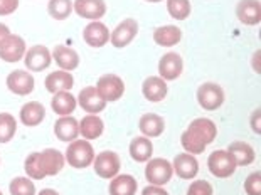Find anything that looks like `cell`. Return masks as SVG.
<instances>
[{
  "instance_id": "obj_1",
  "label": "cell",
  "mask_w": 261,
  "mask_h": 195,
  "mask_svg": "<svg viewBox=\"0 0 261 195\" xmlns=\"http://www.w3.org/2000/svg\"><path fill=\"white\" fill-rule=\"evenodd\" d=\"M25 174L34 180H42L44 177L58 175L64 166L63 153L56 148H47L44 152L31 153L25 158Z\"/></svg>"
},
{
  "instance_id": "obj_2",
  "label": "cell",
  "mask_w": 261,
  "mask_h": 195,
  "mask_svg": "<svg viewBox=\"0 0 261 195\" xmlns=\"http://www.w3.org/2000/svg\"><path fill=\"white\" fill-rule=\"evenodd\" d=\"M216 135H218V130H216L214 121L207 118H197L182 133L180 142L186 152L191 155H199L204 152L207 145L214 142Z\"/></svg>"
},
{
  "instance_id": "obj_3",
  "label": "cell",
  "mask_w": 261,
  "mask_h": 195,
  "mask_svg": "<svg viewBox=\"0 0 261 195\" xmlns=\"http://www.w3.org/2000/svg\"><path fill=\"white\" fill-rule=\"evenodd\" d=\"M66 160L74 169H86L94 160V150L88 140H74L66 150Z\"/></svg>"
},
{
  "instance_id": "obj_4",
  "label": "cell",
  "mask_w": 261,
  "mask_h": 195,
  "mask_svg": "<svg viewBox=\"0 0 261 195\" xmlns=\"http://www.w3.org/2000/svg\"><path fill=\"white\" fill-rule=\"evenodd\" d=\"M207 166H209V172L214 177L227 178L234 174L238 165L234 163V160H232V157L227 152H224V150H216V152L209 155Z\"/></svg>"
},
{
  "instance_id": "obj_5",
  "label": "cell",
  "mask_w": 261,
  "mask_h": 195,
  "mask_svg": "<svg viewBox=\"0 0 261 195\" xmlns=\"http://www.w3.org/2000/svg\"><path fill=\"white\" fill-rule=\"evenodd\" d=\"M172 174H174L172 163H169L165 158L150 160L147 169H145V177L150 182V185H157V187H162L165 183H169L172 178Z\"/></svg>"
},
{
  "instance_id": "obj_6",
  "label": "cell",
  "mask_w": 261,
  "mask_h": 195,
  "mask_svg": "<svg viewBox=\"0 0 261 195\" xmlns=\"http://www.w3.org/2000/svg\"><path fill=\"white\" fill-rule=\"evenodd\" d=\"M197 101L207 111H214L221 108V104L224 103L223 88L214 85V82H204L197 89Z\"/></svg>"
},
{
  "instance_id": "obj_7",
  "label": "cell",
  "mask_w": 261,
  "mask_h": 195,
  "mask_svg": "<svg viewBox=\"0 0 261 195\" xmlns=\"http://www.w3.org/2000/svg\"><path fill=\"white\" fill-rule=\"evenodd\" d=\"M96 91L105 101H118L125 93V85L121 77L115 74H105L96 82Z\"/></svg>"
},
{
  "instance_id": "obj_8",
  "label": "cell",
  "mask_w": 261,
  "mask_h": 195,
  "mask_svg": "<svg viewBox=\"0 0 261 195\" xmlns=\"http://www.w3.org/2000/svg\"><path fill=\"white\" fill-rule=\"evenodd\" d=\"M94 172L99 178H113L120 172V157L115 152H101L94 157Z\"/></svg>"
},
{
  "instance_id": "obj_9",
  "label": "cell",
  "mask_w": 261,
  "mask_h": 195,
  "mask_svg": "<svg viewBox=\"0 0 261 195\" xmlns=\"http://www.w3.org/2000/svg\"><path fill=\"white\" fill-rule=\"evenodd\" d=\"M25 54V41L20 36L10 34L0 42V58L5 63H17Z\"/></svg>"
},
{
  "instance_id": "obj_10",
  "label": "cell",
  "mask_w": 261,
  "mask_h": 195,
  "mask_svg": "<svg viewBox=\"0 0 261 195\" xmlns=\"http://www.w3.org/2000/svg\"><path fill=\"white\" fill-rule=\"evenodd\" d=\"M137 32H138V22L135 19H125L110 34V41H112L115 47H125L135 39Z\"/></svg>"
},
{
  "instance_id": "obj_11",
  "label": "cell",
  "mask_w": 261,
  "mask_h": 195,
  "mask_svg": "<svg viewBox=\"0 0 261 195\" xmlns=\"http://www.w3.org/2000/svg\"><path fill=\"white\" fill-rule=\"evenodd\" d=\"M24 61L29 71L41 72L46 68H49V64H51V61H53V55L46 46H32L29 51L24 54Z\"/></svg>"
},
{
  "instance_id": "obj_12",
  "label": "cell",
  "mask_w": 261,
  "mask_h": 195,
  "mask_svg": "<svg viewBox=\"0 0 261 195\" xmlns=\"http://www.w3.org/2000/svg\"><path fill=\"white\" fill-rule=\"evenodd\" d=\"M7 88L14 94L27 96L34 91V77L27 71H12L7 76Z\"/></svg>"
},
{
  "instance_id": "obj_13",
  "label": "cell",
  "mask_w": 261,
  "mask_h": 195,
  "mask_svg": "<svg viewBox=\"0 0 261 195\" xmlns=\"http://www.w3.org/2000/svg\"><path fill=\"white\" fill-rule=\"evenodd\" d=\"M182 69H184V63H182V58L177 52H169L162 55L159 63V74L164 81H174L182 74Z\"/></svg>"
},
{
  "instance_id": "obj_14",
  "label": "cell",
  "mask_w": 261,
  "mask_h": 195,
  "mask_svg": "<svg viewBox=\"0 0 261 195\" xmlns=\"http://www.w3.org/2000/svg\"><path fill=\"white\" fill-rule=\"evenodd\" d=\"M77 103H80V106L83 109L88 111V113H91V115L99 113V111H103L105 106H107V101L99 96L96 88H93V86H88L85 89H81L80 96H77Z\"/></svg>"
},
{
  "instance_id": "obj_15",
  "label": "cell",
  "mask_w": 261,
  "mask_h": 195,
  "mask_svg": "<svg viewBox=\"0 0 261 195\" xmlns=\"http://www.w3.org/2000/svg\"><path fill=\"white\" fill-rule=\"evenodd\" d=\"M236 15L243 24L256 25L261 22V4L259 0H241L236 7Z\"/></svg>"
},
{
  "instance_id": "obj_16",
  "label": "cell",
  "mask_w": 261,
  "mask_h": 195,
  "mask_svg": "<svg viewBox=\"0 0 261 195\" xmlns=\"http://www.w3.org/2000/svg\"><path fill=\"white\" fill-rule=\"evenodd\" d=\"M74 12L83 19L98 20L107 12V4L103 0H76Z\"/></svg>"
},
{
  "instance_id": "obj_17",
  "label": "cell",
  "mask_w": 261,
  "mask_h": 195,
  "mask_svg": "<svg viewBox=\"0 0 261 195\" xmlns=\"http://www.w3.org/2000/svg\"><path fill=\"white\" fill-rule=\"evenodd\" d=\"M172 169L175 170V174L180 178L191 180V178H196V175L199 174V161L191 153H180L175 157Z\"/></svg>"
},
{
  "instance_id": "obj_18",
  "label": "cell",
  "mask_w": 261,
  "mask_h": 195,
  "mask_svg": "<svg viewBox=\"0 0 261 195\" xmlns=\"http://www.w3.org/2000/svg\"><path fill=\"white\" fill-rule=\"evenodd\" d=\"M83 39L91 47H103L110 41V31L103 22H91L83 31Z\"/></svg>"
},
{
  "instance_id": "obj_19",
  "label": "cell",
  "mask_w": 261,
  "mask_h": 195,
  "mask_svg": "<svg viewBox=\"0 0 261 195\" xmlns=\"http://www.w3.org/2000/svg\"><path fill=\"white\" fill-rule=\"evenodd\" d=\"M167 82H165L162 77H155V76H150L143 81V86H142V93L148 101L152 103H159L167 96Z\"/></svg>"
},
{
  "instance_id": "obj_20",
  "label": "cell",
  "mask_w": 261,
  "mask_h": 195,
  "mask_svg": "<svg viewBox=\"0 0 261 195\" xmlns=\"http://www.w3.org/2000/svg\"><path fill=\"white\" fill-rule=\"evenodd\" d=\"M44 86H46L49 93L56 94L61 91H69L74 86V79L68 71H54L46 77Z\"/></svg>"
},
{
  "instance_id": "obj_21",
  "label": "cell",
  "mask_w": 261,
  "mask_h": 195,
  "mask_svg": "<svg viewBox=\"0 0 261 195\" xmlns=\"http://www.w3.org/2000/svg\"><path fill=\"white\" fill-rule=\"evenodd\" d=\"M54 133L61 142H74L80 135V123L73 116H63L54 123Z\"/></svg>"
},
{
  "instance_id": "obj_22",
  "label": "cell",
  "mask_w": 261,
  "mask_h": 195,
  "mask_svg": "<svg viewBox=\"0 0 261 195\" xmlns=\"http://www.w3.org/2000/svg\"><path fill=\"white\" fill-rule=\"evenodd\" d=\"M53 58L63 71H73L80 64V55L68 46H56L53 51Z\"/></svg>"
},
{
  "instance_id": "obj_23",
  "label": "cell",
  "mask_w": 261,
  "mask_h": 195,
  "mask_svg": "<svg viewBox=\"0 0 261 195\" xmlns=\"http://www.w3.org/2000/svg\"><path fill=\"white\" fill-rule=\"evenodd\" d=\"M46 109L39 101H29L25 103L20 109V121L25 126H37L42 123Z\"/></svg>"
},
{
  "instance_id": "obj_24",
  "label": "cell",
  "mask_w": 261,
  "mask_h": 195,
  "mask_svg": "<svg viewBox=\"0 0 261 195\" xmlns=\"http://www.w3.org/2000/svg\"><path fill=\"white\" fill-rule=\"evenodd\" d=\"M227 153L232 157L234 163L240 166L251 165L254 161V150L246 142H232L227 148Z\"/></svg>"
},
{
  "instance_id": "obj_25",
  "label": "cell",
  "mask_w": 261,
  "mask_h": 195,
  "mask_svg": "<svg viewBox=\"0 0 261 195\" xmlns=\"http://www.w3.org/2000/svg\"><path fill=\"white\" fill-rule=\"evenodd\" d=\"M138 126H140V131L145 136H160L165 130V121L162 116L155 115V113H147L143 115L140 121H138Z\"/></svg>"
},
{
  "instance_id": "obj_26",
  "label": "cell",
  "mask_w": 261,
  "mask_h": 195,
  "mask_svg": "<svg viewBox=\"0 0 261 195\" xmlns=\"http://www.w3.org/2000/svg\"><path fill=\"white\" fill-rule=\"evenodd\" d=\"M182 39V31L175 25H164L159 27L153 32V41L162 47H172L179 44Z\"/></svg>"
},
{
  "instance_id": "obj_27",
  "label": "cell",
  "mask_w": 261,
  "mask_h": 195,
  "mask_svg": "<svg viewBox=\"0 0 261 195\" xmlns=\"http://www.w3.org/2000/svg\"><path fill=\"white\" fill-rule=\"evenodd\" d=\"M137 188V180L132 175H118L112 178L108 190L110 195H135Z\"/></svg>"
},
{
  "instance_id": "obj_28",
  "label": "cell",
  "mask_w": 261,
  "mask_h": 195,
  "mask_svg": "<svg viewBox=\"0 0 261 195\" xmlns=\"http://www.w3.org/2000/svg\"><path fill=\"white\" fill-rule=\"evenodd\" d=\"M53 111L59 116H69L76 108V98L69 91L56 93L51 101Z\"/></svg>"
},
{
  "instance_id": "obj_29",
  "label": "cell",
  "mask_w": 261,
  "mask_h": 195,
  "mask_svg": "<svg viewBox=\"0 0 261 195\" xmlns=\"http://www.w3.org/2000/svg\"><path fill=\"white\" fill-rule=\"evenodd\" d=\"M103 130H105L103 121H101V118H98L96 115L85 116L80 123V133L83 135V138H86V140H94V138H98L103 133Z\"/></svg>"
},
{
  "instance_id": "obj_30",
  "label": "cell",
  "mask_w": 261,
  "mask_h": 195,
  "mask_svg": "<svg viewBox=\"0 0 261 195\" xmlns=\"http://www.w3.org/2000/svg\"><path fill=\"white\" fill-rule=\"evenodd\" d=\"M152 153H153V145L148 138L138 136V138H133L132 140L130 155L135 161H148L152 158Z\"/></svg>"
},
{
  "instance_id": "obj_31",
  "label": "cell",
  "mask_w": 261,
  "mask_h": 195,
  "mask_svg": "<svg viewBox=\"0 0 261 195\" xmlns=\"http://www.w3.org/2000/svg\"><path fill=\"white\" fill-rule=\"evenodd\" d=\"M17 131V121L10 113H0V143H9Z\"/></svg>"
},
{
  "instance_id": "obj_32",
  "label": "cell",
  "mask_w": 261,
  "mask_h": 195,
  "mask_svg": "<svg viewBox=\"0 0 261 195\" xmlns=\"http://www.w3.org/2000/svg\"><path fill=\"white\" fill-rule=\"evenodd\" d=\"M47 10L53 19L64 20L69 17L71 12H73V2H71V0H51Z\"/></svg>"
},
{
  "instance_id": "obj_33",
  "label": "cell",
  "mask_w": 261,
  "mask_h": 195,
  "mask_svg": "<svg viewBox=\"0 0 261 195\" xmlns=\"http://www.w3.org/2000/svg\"><path fill=\"white\" fill-rule=\"evenodd\" d=\"M10 195H36V185L31 178L17 177L9 185Z\"/></svg>"
},
{
  "instance_id": "obj_34",
  "label": "cell",
  "mask_w": 261,
  "mask_h": 195,
  "mask_svg": "<svg viewBox=\"0 0 261 195\" xmlns=\"http://www.w3.org/2000/svg\"><path fill=\"white\" fill-rule=\"evenodd\" d=\"M167 9L170 17L177 20H186L191 15V2L189 0H167Z\"/></svg>"
},
{
  "instance_id": "obj_35",
  "label": "cell",
  "mask_w": 261,
  "mask_h": 195,
  "mask_svg": "<svg viewBox=\"0 0 261 195\" xmlns=\"http://www.w3.org/2000/svg\"><path fill=\"white\" fill-rule=\"evenodd\" d=\"M244 190L248 195H261V172H254L246 178Z\"/></svg>"
},
{
  "instance_id": "obj_36",
  "label": "cell",
  "mask_w": 261,
  "mask_h": 195,
  "mask_svg": "<svg viewBox=\"0 0 261 195\" xmlns=\"http://www.w3.org/2000/svg\"><path fill=\"white\" fill-rule=\"evenodd\" d=\"M187 195H213V185L207 180H194L187 188Z\"/></svg>"
},
{
  "instance_id": "obj_37",
  "label": "cell",
  "mask_w": 261,
  "mask_h": 195,
  "mask_svg": "<svg viewBox=\"0 0 261 195\" xmlns=\"http://www.w3.org/2000/svg\"><path fill=\"white\" fill-rule=\"evenodd\" d=\"M19 7V0H0V15H9Z\"/></svg>"
},
{
  "instance_id": "obj_38",
  "label": "cell",
  "mask_w": 261,
  "mask_h": 195,
  "mask_svg": "<svg viewBox=\"0 0 261 195\" xmlns=\"http://www.w3.org/2000/svg\"><path fill=\"white\" fill-rule=\"evenodd\" d=\"M142 195H169L167 190H164L162 187H157V185H148L143 188Z\"/></svg>"
},
{
  "instance_id": "obj_39",
  "label": "cell",
  "mask_w": 261,
  "mask_h": 195,
  "mask_svg": "<svg viewBox=\"0 0 261 195\" xmlns=\"http://www.w3.org/2000/svg\"><path fill=\"white\" fill-rule=\"evenodd\" d=\"M259 116H261V111L256 109V111L253 113V118H251V126H253L254 133H261V121H259Z\"/></svg>"
},
{
  "instance_id": "obj_40",
  "label": "cell",
  "mask_w": 261,
  "mask_h": 195,
  "mask_svg": "<svg viewBox=\"0 0 261 195\" xmlns=\"http://www.w3.org/2000/svg\"><path fill=\"white\" fill-rule=\"evenodd\" d=\"M7 36H10V29L5 24H0V42H2Z\"/></svg>"
},
{
  "instance_id": "obj_41",
  "label": "cell",
  "mask_w": 261,
  "mask_h": 195,
  "mask_svg": "<svg viewBox=\"0 0 261 195\" xmlns=\"http://www.w3.org/2000/svg\"><path fill=\"white\" fill-rule=\"evenodd\" d=\"M39 195H59L56 190H53V188H44V190L39 192Z\"/></svg>"
},
{
  "instance_id": "obj_42",
  "label": "cell",
  "mask_w": 261,
  "mask_h": 195,
  "mask_svg": "<svg viewBox=\"0 0 261 195\" xmlns=\"http://www.w3.org/2000/svg\"><path fill=\"white\" fill-rule=\"evenodd\" d=\"M147 2H162V0H147Z\"/></svg>"
},
{
  "instance_id": "obj_43",
  "label": "cell",
  "mask_w": 261,
  "mask_h": 195,
  "mask_svg": "<svg viewBox=\"0 0 261 195\" xmlns=\"http://www.w3.org/2000/svg\"><path fill=\"white\" fill-rule=\"evenodd\" d=\"M0 195H2V192H0Z\"/></svg>"
}]
</instances>
